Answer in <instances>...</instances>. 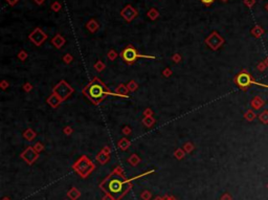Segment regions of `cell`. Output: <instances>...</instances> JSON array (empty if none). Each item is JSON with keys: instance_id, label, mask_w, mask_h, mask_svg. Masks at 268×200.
<instances>
[{"instance_id": "30", "label": "cell", "mask_w": 268, "mask_h": 200, "mask_svg": "<svg viewBox=\"0 0 268 200\" xmlns=\"http://www.w3.org/2000/svg\"><path fill=\"white\" fill-rule=\"evenodd\" d=\"M50 8H52V11L55 12V13H59V12L62 10V4L56 0V1H53L52 3L50 4Z\"/></svg>"}, {"instance_id": "18", "label": "cell", "mask_w": 268, "mask_h": 200, "mask_svg": "<svg viewBox=\"0 0 268 200\" xmlns=\"http://www.w3.org/2000/svg\"><path fill=\"white\" fill-rule=\"evenodd\" d=\"M23 137H24L27 142H32L36 137H37V133H36V131L32 130V128H27V129L23 132Z\"/></svg>"}, {"instance_id": "44", "label": "cell", "mask_w": 268, "mask_h": 200, "mask_svg": "<svg viewBox=\"0 0 268 200\" xmlns=\"http://www.w3.org/2000/svg\"><path fill=\"white\" fill-rule=\"evenodd\" d=\"M154 114V111L152 110L151 108H146L142 112V115L144 116H153Z\"/></svg>"}, {"instance_id": "2", "label": "cell", "mask_w": 268, "mask_h": 200, "mask_svg": "<svg viewBox=\"0 0 268 200\" xmlns=\"http://www.w3.org/2000/svg\"><path fill=\"white\" fill-rule=\"evenodd\" d=\"M82 93L85 97L88 98V100L93 104V105L97 106L103 103V101L108 97V95H112V97H117L115 92H112L106 86L100 78L94 77L84 88L82 89Z\"/></svg>"}, {"instance_id": "59", "label": "cell", "mask_w": 268, "mask_h": 200, "mask_svg": "<svg viewBox=\"0 0 268 200\" xmlns=\"http://www.w3.org/2000/svg\"><path fill=\"white\" fill-rule=\"evenodd\" d=\"M65 200H67V199H65Z\"/></svg>"}, {"instance_id": "43", "label": "cell", "mask_w": 268, "mask_h": 200, "mask_svg": "<svg viewBox=\"0 0 268 200\" xmlns=\"http://www.w3.org/2000/svg\"><path fill=\"white\" fill-rule=\"evenodd\" d=\"M8 87H10V83H8L7 80H2V81L0 82V88H1L2 90H5V89H7Z\"/></svg>"}, {"instance_id": "28", "label": "cell", "mask_w": 268, "mask_h": 200, "mask_svg": "<svg viewBox=\"0 0 268 200\" xmlns=\"http://www.w3.org/2000/svg\"><path fill=\"white\" fill-rule=\"evenodd\" d=\"M259 119H260L261 123H263L265 125L268 124V110H264V111H262L260 114L258 115Z\"/></svg>"}, {"instance_id": "50", "label": "cell", "mask_w": 268, "mask_h": 200, "mask_svg": "<svg viewBox=\"0 0 268 200\" xmlns=\"http://www.w3.org/2000/svg\"><path fill=\"white\" fill-rule=\"evenodd\" d=\"M102 200H114V199H113V197H112V196L108 195V194H105V195L103 196Z\"/></svg>"}, {"instance_id": "42", "label": "cell", "mask_w": 268, "mask_h": 200, "mask_svg": "<svg viewBox=\"0 0 268 200\" xmlns=\"http://www.w3.org/2000/svg\"><path fill=\"white\" fill-rule=\"evenodd\" d=\"M122 132H123L124 135L128 136L132 133V129H131L130 126H125V127H123V129H122Z\"/></svg>"}, {"instance_id": "54", "label": "cell", "mask_w": 268, "mask_h": 200, "mask_svg": "<svg viewBox=\"0 0 268 200\" xmlns=\"http://www.w3.org/2000/svg\"><path fill=\"white\" fill-rule=\"evenodd\" d=\"M154 200H163V198H162V197H159V196H157L156 198L154 199Z\"/></svg>"}, {"instance_id": "40", "label": "cell", "mask_w": 268, "mask_h": 200, "mask_svg": "<svg viewBox=\"0 0 268 200\" xmlns=\"http://www.w3.org/2000/svg\"><path fill=\"white\" fill-rule=\"evenodd\" d=\"M243 3L248 8H252L256 4V0H243Z\"/></svg>"}, {"instance_id": "24", "label": "cell", "mask_w": 268, "mask_h": 200, "mask_svg": "<svg viewBox=\"0 0 268 200\" xmlns=\"http://www.w3.org/2000/svg\"><path fill=\"white\" fill-rule=\"evenodd\" d=\"M256 118H258V115L256 114V112L254 111V109H248L245 113H244V118H245L247 122L255 121Z\"/></svg>"}, {"instance_id": "3", "label": "cell", "mask_w": 268, "mask_h": 200, "mask_svg": "<svg viewBox=\"0 0 268 200\" xmlns=\"http://www.w3.org/2000/svg\"><path fill=\"white\" fill-rule=\"evenodd\" d=\"M97 166L87 155H82L72 165V169L81 178H87L94 171Z\"/></svg>"}, {"instance_id": "10", "label": "cell", "mask_w": 268, "mask_h": 200, "mask_svg": "<svg viewBox=\"0 0 268 200\" xmlns=\"http://www.w3.org/2000/svg\"><path fill=\"white\" fill-rule=\"evenodd\" d=\"M121 16L126 22H132L136 17L138 16V11L135 8H133L131 4H127L123 10L121 11Z\"/></svg>"}, {"instance_id": "47", "label": "cell", "mask_w": 268, "mask_h": 200, "mask_svg": "<svg viewBox=\"0 0 268 200\" xmlns=\"http://www.w3.org/2000/svg\"><path fill=\"white\" fill-rule=\"evenodd\" d=\"M200 1L205 5V7H211V5L215 2V0H200Z\"/></svg>"}, {"instance_id": "6", "label": "cell", "mask_w": 268, "mask_h": 200, "mask_svg": "<svg viewBox=\"0 0 268 200\" xmlns=\"http://www.w3.org/2000/svg\"><path fill=\"white\" fill-rule=\"evenodd\" d=\"M52 92L61 98L62 102H65V101L74 92V89L71 87L69 83H67L65 80H61L58 84H56L53 86Z\"/></svg>"}, {"instance_id": "11", "label": "cell", "mask_w": 268, "mask_h": 200, "mask_svg": "<svg viewBox=\"0 0 268 200\" xmlns=\"http://www.w3.org/2000/svg\"><path fill=\"white\" fill-rule=\"evenodd\" d=\"M46 103L48 104V105H49L50 107H52V109H57V108H58V107L60 106L61 104L63 103V102H62L61 98H59L58 95L55 94V93H53V92H52V93L50 94L48 98H47Z\"/></svg>"}, {"instance_id": "35", "label": "cell", "mask_w": 268, "mask_h": 200, "mask_svg": "<svg viewBox=\"0 0 268 200\" xmlns=\"http://www.w3.org/2000/svg\"><path fill=\"white\" fill-rule=\"evenodd\" d=\"M34 148H35V150L38 152V153H41L42 151H44V145L41 142H36V144L34 145Z\"/></svg>"}, {"instance_id": "7", "label": "cell", "mask_w": 268, "mask_h": 200, "mask_svg": "<svg viewBox=\"0 0 268 200\" xmlns=\"http://www.w3.org/2000/svg\"><path fill=\"white\" fill-rule=\"evenodd\" d=\"M204 42L211 49L216 52V50H218L224 44V39H223V37H221V35L218 32L214 31L205 38Z\"/></svg>"}, {"instance_id": "4", "label": "cell", "mask_w": 268, "mask_h": 200, "mask_svg": "<svg viewBox=\"0 0 268 200\" xmlns=\"http://www.w3.org/2000/svg\"><path fill=\"white\" fill-rule=\"evenodd\" d=\"M120 57L122 58V60L128 65H133L136 62V60L141 58V59H150V60H154L156 59L155 56H150V55H142V53H139L138 50L134 47L132 44H128V45L125 47V48L122 50V52L120 53Z\"/></svg>"}, {"instance_id": "21", "label": "cell", "mask_w": 268, "mask_h": 200, "mask_svg": "<svg viewBox=\"0 0 268 200\" xmlns=\"http://www.w3.org/2000/svg\"><path fill=\"white\" fill-rule=\"evenodd\" d=\"M159 16H160L159 12L155 8H151L150 10L147 12V17L151 20V21H155V20L158 19Z\"/></svg>"}, {"instance_id": "49", "label": "cell", "mask_w": 268, "mask_h": 200, "mask_svg": "<svg viewBox=\"0 0 268 200\" xmlns=\"http://www.w3.org/2000/svg\"><path fill=\"white\" fill-rule=\"evenodd\" d=\"M102 151L104 152V153H106V154H108V155L111 154V148H110L109 146H105V147L102 149Z\"/></svg>"}, {"instance_id": "14", "label": "cell", "mask_w": 268, "mask_h": 200, "mask_svg": "<svg viewBox=\"0 0 268 200\" xmlns=\"http://www.w3.org/2000/svg\"><path fill=\"white\" fill-rule=\"evenodd\" d=\"M264 105H265V101L260 97V95H257V97H255L251 101V106L252 109H256V110L261 109Z\"/></svg>"}, {"instance_id": "57", "label": "cell", "mask_w": 268, "mask_h": 200, "mask_svg": "<svg viewBox=\"0 0 268 200\" xmlns=\"http://www.w3.org/2000/svg\"><path fill=\"white\" fill-rule=\"evenodd\" d=\"M221 1H222V2H227L228 0H221Z\"/></svg>"}, {"instance_id": "53", "label": "cell", "mask_w": 268, "mask_h": 200, "mask_svg": "<svg viewBox=\"0 0 268 200\" xmlns=\"http://www.w3.org/2000/svg\"><path fill=\"white\" fill-rule=\"evenodd\" d=\"M264 63H265V65H266V66H267V68H268V57H267L266 59L264 60Z\"/></svg>"}, {"instance_id": "25", "label": "cell", "mask_w": 268, "mask_h": 200, "mask_svg": "<svg viewBox=\"0 0 268 200\" xmlns=\"http://www.w3.org/2000/svg\"><path fill=\"white\" fill-rule=\"evenodd\" d=\"M186 151L183 150V148H177L176 150L174 151V153H173V155H174V157L176 158V159H178V160H181V159H183L184 158V156H186Z\"/></svg>"}, {"instance_id": "45", "label": "cell", "mask_w": 268, "mask_h": 200, "mask_svg": "<svg viewBox=\"0 0 268 200\" xmlns=\"http://www.w3.org/2000/svg\"><path fill=\"white\" fill-rule=\"evenodd\" d=\"M257 68H258V70H259V71H261V72H263V71L267 68V66H266V65H265L264 61H262V62H260V63H259V64L257 65Z\"/></svg>"}, {"instance_id": "17", "label": "cell", "mask_w": 268, "mask_h": 200, "mask_svg": "<svg viewBox=\"0 0 268 200\" xmlns=\"http://www.w3.org/2000/svg\"><path fill=\"white\" fill-rule=\"evenodd\" d=\"M117 147L121 149L122 151H127L128 149L131 147V142L127 137H123L117 142Z\"/></svg>"}, {"instance_id": "29", "label": "cell", "mask_w": 268, "mask_h": 200, "mask_svg": "<svg viewBox=\"0 0 268 200\" xmlns=\"http://www.w3.org/2000/svg\"><path fill=\"white\" fill-rule=\"evenodd\" d=\"M183 150L186 151V153H192L193 151H194V149H195V146H194V144H193V142H186V144L183 145Z\"/></svg>"}, {"instance_id": "23", "label": "cell", "mask_w": 268, "mask_h": 200, "mask_svg": "<svg viewBox=\"0 0 268 200\" xmlns=\"http://www.w3.org/2000/svg\"><path fill=\"white\" fill-rule=\"evenodd\" d=\"M128 162L130 163L131 166L132 167H136V166H138L139 163H141V157L138 156L137 154H135V153H133V154H131L129 157H128Z\"/></svg>"}, {"instance_id": "15", "label": "cell", "mask_w": 268, "mask_h": 200, "mask_svg": "<svg viewBox=\"0 0 268 200\" xmlns=\"http://www.w3.org/2000/svg\"><path fill=\"white\" fill-rule=\"evenodd\" d=\"M114 92L117 94V98H128L129 97L128 94H129L130 91L128 90L127 86L125 84H120L117 88H115Z\"/></svg>"}, {"instance_id": "38", "label": "cell", "mask_w": 268, "mask_h": 200, "mask_svg": "<svg viewBox=\"0 0 268 200\" xmlns=\"http://www.w3.org/2000/svg\"><path fill=\"white\" fill-rule=\"evenodd\" d=\"M63 133L65 134V135L70 136L71 134L73 133V128L71 127V126H65V127L63 128Z\"/></svg>"}, {"instance_id": "37", "label": "cell", "mask_w": 268, "mask_h": 200, "mask_svg": "<svg viewBox=\"0 0 268 200\" xmlns=\"http://www.w3.org/2000/svg\"><path fill=\"white\" fill-rule=\"evenodd\" d=\"M22 89L24 90L25 92H31L32 89H34V86H32V84H31L29 82H26L23 84L22 86Z\"/></svg>"}, {"instance_id": "48", "label": "cell", "mask_w": 268, "mask_h": 200, "mask_svg": "<svg viewBox=\"0 0 268 200\" xmlns=\"http://www.w3.org/2000/svg\"><path fill=\"white\" fill-rule=\"evenodd\" d=\"M5 1H7V3L8 5H11V7H15V5H16L20 0H5Z\"/></svg>"}, {"instance_id": "13", "label": "cell", "mask_w": 268, "mask_h": 200, "mask_svg": "<svg viewBox=\"0 0 268 200\" xmlns=\"http://www.w3.org/2000/svg\"><path fill=\"white\" fill-rule=\"evenodd\" d=\"M86 28L88 29L89 32L94 34V32H97L100 29V24L94 18H91V19L88 20L87 23H86Z\"/></svg>"}, {"instance_id": "26", "label": "cell", "mask_w": 268, "mask_h": 200, "mask_svg": "<svg viewBox=\"0 0 268 200\" xmlns=\"http://www.w3.org/2000/svg\"><path fill=\"white\" fill-rule=\"evenodd\" d=\"M93 67H94V69H95V71H97V72H102V71L105 70V68H106V64L104 63L103 61H101V60H99V61L95 62V64L93 65Z\"/></svg>"}, {"instance_id": "32", "label": "cell", "mask_w": 268, "mask_h": 200, "mask_svg": "<svg viewBox=\"0 0 268 200\" xmlns=\"http://www.w3.org/2000/svg\"><path fill=\"white\" fill-rule=\"evenodd\" d=\"M117 52H115L114 49H110L108 52H107V58H108V60H110V61H114L115 59L117 58Z\"/></svg>"}, {"instance_id": "46", "label": "cell", "mask_w": 268, "mask_h": 200, "mask_svg": "<svg viewBox=\"0 0 268 200\" xmlns=\"http://www.w3.org/2000/svg\"><path fill=\"white\" fill-rule=\"evenodd\" d=\"M220 200H233V197H231V195L229 193H224L221 196Z\"/></svg>"}, {"instance_id": "22", "label": "cell", "mask_w": 268, "mask_h": 200, "mask_svg": "<svg viewBox=\"0 0 268 200\" xmlns=\"http://www.w3.org/2000/svg\"><path fill=\"white\" fill-rule=\"evenodd\" d=\"M141 123L144 126H146L147 128H151L153 127L156 123V118H153V116H144V118L141 119Z\"/></svg>"}, {"instance_id": "31", "label": "cell", "mask_w": 268, "mask_h": 200, "mask_svg": "<svg viewBox=\"0 0 268 200\" xmlns=\"http://www.w3.org/2000/svg\"><path fill=\"white\" fill-rule=\"evenodd\" d=\"M17 58L20 60L21 62H25V60L28 58V53L25 52L24 49L19 50V52L17 53Z\"/></svg>"}, {"instance_id": "27", "label": "cell", "mask_w": 268, "mask_h": 200, "mask_svg": "<svg viewBox=\"0 0 268 200\" xmlns=\"http://www.w3.org/2000/svg\"><path fill=\"white\" fill-rule=\"evenodd\" d=\"M128 90H129L130 92H135L136 90L138 89V84L137 82H135L134 80H131V81L128 83V84L126 85Z\"/></svg>"}, {"instance_id": "34", "label": "cell", "mask_w": 268, "mask_h": 200, "mask_svg": "<svg viewBox=\"0 0 268 200\" xmlns=\"http://www.w3.org/2000/svg\"><path fill=\"white\" fill-rule=\"evenodd\" d=\"M154 172H155V171H154V170H150V171H147V172H145L144 174H139V175H137V176H134V177L130 178L129 180H130V181L136 180V179H138V178H141V177H144V176H147V175H150V174H152V173H154Z\"/></svg>"}, {"instance_id": "33", "label": "cell", "mask_w": 268, "mask_h": 200, "mask_svg": "<svg viewBox=\"0 0 268 200\" xmlns=\"http://www.w3.org/2000/svg\"><path fill=\"white\" fill-rule=\"evenodd\" d=\"M151 197H152V193L148 190L142 191L141 194V198L142 200H151Z\"/></svg>"}, {"instance_id": "8", "label": "cell", "mask_w": 268, "mask_h": 200, "mask_svg": "<svg viewBox=\"0 0 268 200\" xmlns=\"http://www.w3.org/2000/svg\"><path fill=\"white\" fill-rule=\"evenodd\" d=\"M47 38H48L47 34L40 28H36L34 31L28 35V40L31 41L34 45L38 46V47L42 45V44L47 40Z\"/></svg>"}, {"instance_id": "5", "label": "cell", "mask_w": 268, "mask_h": 200, "mask_svg": "<svg viewBox=\"0 0 268 200\" xmlns=\"http://www.w3.org/2000/svg\"><path fill=\"white\" fill-rule=\"evenodd\" d=\"M254 81L255 79L246 69H242L234 78L235 84L243 91H246L251 85H254Z\"/></svg>"}, {"instance_id": "16", "label": "cell", "mask_w": 268, "mask_h": 200, "mask_svg": "<svg viewBox=\"0 0 268 200\" xmlns=\"http://www.w3.org/2000/svg\"><path fill=\"white\" fill-rule=\"evenodd\" d=\"M95 159H97V162L101 163V165H106L110 160V155L104 153V152L101 150L99 153L97 154V156H95Z\"/></svg>"}, {"instance_id": "9", "label": "cell", "mask_w": 268, "mask_h": 200, "mask_svg": "<svg viewBox=\"0 0 268 200\" xmlns=\"http://www.w3.org/2000/svg\"><path fill=\"white\" fill-rule=\"evenodd\" d=\"M39 155L40 153H38L32 146H28L27 148L24 149V150L21 152L20 157H21V159L24 160L28 166H32V163H35L37 162V159L39 158Z\"/></svg>"}, {"instance_id": "58", "label": "cell", "mask_w": 268, "mask_h": 200, "mask_svg": "<svg viewBox=\"0 0 268 200\" xmlns=\"http://www.w3.org/2000/svg\"><path fill=\"white\" fill-rule=\"evenodd\" d=\"M267 190H268V184H267Z\"/></svg>"}, {"instance_id": "12", "label": "cell", "mask_w": 268, "mask_h": 200, "mask_svg": "<svg viewBox=\"0 0 268 200\" xmlns=\"http://www.w3.org/2000/svg\"><path fill=\"white\" fill-rule=\"evenodd\" d=\"M65 43H66V40H65V38L61 34H56L55 37L52 39V44L57 49L62 48L65 45Z\"/></svg>"}, {"instance_id": "36", "label": "cell", "mask_w": 268, "mask_h": 200, "mask_svg": "<svg viewBox=\"0 0 268 200\" xmlns=\"http://www.w3.org/2000/svg\"><path fill=\"white\" fill-rule=\"evenodd\" d=\"M72 61H73V57L72 55H70V53H66V55L63 57V62L65 64H70Z\"/></svg>"}, {"instance_id": "51", "label": "cell", "mask_w": 268, "mask_h": 200, "mask_svg": "<svg viewBox=\"0 0 268 200\" xmlns=\"http://www.w3.org/2000/svg\"><path fill=\"white\" fill-rule=\"evenodd\" d=\"M162 198L163 200H176V198H175L174 196H169V195H165Z\"/></svg>"}, {"instance_id": "52", "label": "cell", "mask_w": 268, "mask_h": 200, "mask_svg": "<svg viewBox=\"0 0 268 200\" xmlns=\"http://www.w3.org/2000/svg\"><path fill=\"white\" fill-rule=\"evenodd\" d=\"M32 1L38 5H42V4H44V2H45L46 0H32Z\"/></svg>"}, {"instance_id": "19", "label": "cell", "mask_w": 268, "mask_h": 200, "mask_svg": "<svg viewBox=\"0 0 268 200\" xmlns=\"http://www.w3.org/2000/svg\"><path fill=\"white\" fill-rule=\"evenodd\" d=\"M67 196H68V198H70L71 200H78L80 197H81V192H80V190L77 189L76 187H72L67 192Z\"/></svg>"}, {"instance_id": "39", "label": "cell", "mask_w": 268, "mask_h": 200, "mask_svg": "<svg viewBox=\"0 0 268 200\" xmlns=\"http://www.w3.org/2000/svg\"><path fill=\"white\" fill-rule=\"evenodd\" d=\"M181 60H182V57H181L179 53H174V55L172 56V61H173L174 63H176V64L180 63Z\"/></svg>"}, {"instance_id": "56", "label": "cell", "mask_w": 268, "mask_h": 200, "mask_svg": "<svg viewBox=\"0 0 268 200\" xmlns=\"http://www.w3.org/2000/svg\"><path fill=\"white\" fill-rule=\"evenodd\" d=\"M265 8H266V10H267V12H268V3H267L266 5H265Z\"/></svg>"}, {"instance_id": "55", "label": "cell", "mask_w": 268, "mask_h": 200, "mask_svg": "<svg viewBox=\"0 0 268 200\" xmlns=\"http://www.w3.org/2000/svg\"><path fill=\"white\" fill-rule=\"evenodd\" d=\"M1 200H11V199H10V198H8V197H7V196H5V197H3V198H2Z\"/></svg>"}, {"instance_id": "1", "label": "cell", "mask_w": 268, "mask_h": 200, "mask_svg": "<svg viewBox=\"0 0 268 200\" xmlns=\"http://www.w3.org/2000/svg\"><path fill=\"white\" fill-rule=\"evenodd\" d=\"M132 187V181L125 176L124 169L121 166L115 167L113 171L100 183V189L105 194L112 196L114 200H121L127 195Z\"/></svg>"}, {"instance_id": "20", "label": "cell", "mask_w": 268, "mask_h": 200, "mask_svg": "<svg viewBox=\"0 0 268 200\" xmlns=\"http://www.w3.org/2000/svg\"><path fill=\"white\" fill-rule=\"evenodd\" d=\"M264 32H265L264 28H262L261 25H255L254 28L251 29V34L254 36L255 38H257V39L261 38L262 36L264 35Z\"/></svg>"}, {"instance_id": "41", "label": "cell", "mask_w": 268, "mask_h": 200, "mask_svg": "<svg viewBox=\"0 0 268 200\" xmlns=\"http://www.w3.org/2000/svg\"><path fill=\"white\" fill-rule=\"evenodd\" d=\"M172 74H173V71H172L171 68L166 67L165 69L162 70V76L165 77V78H170V77L172 76Z\"/></svg>"}]
</instances>
